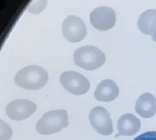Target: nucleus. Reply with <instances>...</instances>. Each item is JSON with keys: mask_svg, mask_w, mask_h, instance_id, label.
I'll use <instances>...</instances> for the list:
<instances>
[{"mask_svg": "<svg viewBox=\"0 0 156 140\" xmlns=\"http://www.w3.org/2000/svg\"><path fill=\"white\" fill-rule=\"evenodd\" d=\"M48 73L37 65H30L21 69L15 76V84L26 90H38L48 82Z\"/></svg>", "mask_w": 156, "mask_h": 140, "instance_id": "nucleus-1", "label": "nucleus"}, {"mask_svg": "<svg viewBox=\"0 0 156 140\" xmlns=\"http://www.w3.org/2000/svg\"><path fill=\"white\" fill-rule=\"evenodd\" d=\"M74 63L87 71H93L101 67L106 61L104 52L95 46L78 48L73 53Z\"/></svg>", "mask_w": 156, "mask_h": 140, "instance_id": "nucleus-2", "label": "nucleus"}, {"mask_svg": "<svg viewBox=\"0 0 156 140\" xmlns=\"http://www.w3.org/2000/svg\"><path fill=\"white\" fill-rule=\"evenodd\" d=\"M68 125L66 110H53L42 115L36 125V130L41 135H51L60 132Z\"/></svg>", "mask_w": 156, "mask_h": 140, "instance_id": "nucleus-3", "label": "nucleus"}, {"mask_svg": "<svg viewBox=\"0 0 156 140\" xmlns=\"http://www.w3.org/2000/svg\"><path fill=\"white\" fill-rule=\"evenodd\" d=\"M61 84L69 93L74 95H83L90 88V83L87 77L76 72H64L60 78Z\"/></svg>", "mask_w": 156, "mask_h": 140, "instance_id": "nucleus-4", "label": "nucleus"}, {"mask_svg": "<svg viewBox=\"0 0 156 140\" xmlns=\"http://www.w3.org/2000/svg\"><path fill=\"white\" fill-rule=\"evenodd\" d=\"M62 31L64 38L72 43L83 40L87 35V27L85 22L78 17L69 16L62 23Z\"/></svg>", "mask_w": 156, "mask_h": 140, "instance_id": "nucleus-5", "label": "nucleus"}, {"mask_svg": "<svg viewBox=\"0 0 156 140\" xmlns=\"http://www.w3.org/2000/svg\"><path fill=\"white\" fill-rule=\"evenodd\" d=\"M89 121L94 129L103 135H109L113 132V125L109 113L102 106L94 107L89 114Z\"/></svg>", "mask_w": 156, "mask_h": 140, "instance_id": "nucleus-6", "label": "nucleus"}, {"mask_svg": "<svg viewBox=\"0 0 156 140\" xmlns=\"http://www.w3.org/2000/svg\"><path fill=\"white\" fill-rule=\"evenodd\" d=\"M90 22L98 30H108L116 23V12L108 7L97 8L90 14Z\"/></svg>", "mask_w": 156, "mask_h": 140, "instance_id": "nucleus-7", "label": "nucleus"}, {"mask_svg": "<svg viewBox=\"0 0 156 140\" xmlns=\"http://www.w3.org/2000/svg\"><path fill=\"white\" fill-rule=\"evenodd\" d=\"M36 104L29 100H15L10 102L6 108L7 114L12 120L20 121L30 117L36 111Z\"/></svg>", "mask_w": 156, "mask_h": 140, "instance_id": "nucleus-8", "label": "nucleus"}, {"mask_svg": "<svg viewBox=\"0 0 156 140\" xmlns=\"http://www.w3.org/2000/svg\"><path fill=\"white\" fill-rule=\"evenodd\" d=\"M140 120L131 114H125L120 116L118 121V134L116 137L121 135H132L139 132L140 128Z\"/></svg>", "mask_w": 156, "mask_h": 140, "instance_id": "nucleus-9", "label": "nucleus"}, {"mask_svg": "<svg viewBox=\"0 0 156 140\" xmlns=\"http://www.w3.org/2000/svg\"><path fill=\"white\" fill-rule=\"evenodd\" d=\"M119 94L118 85L111 80L102 81L95 91V98L100 102H111L115 100Z\"/></svg>", "mask_w": 156, "mask_h": 140, "instance_id": "nucleus-10", "label": "nucleus"}, {"mask_svg": "<svg viewBox=\"0 0 156 140\" xmlns=\"http://www.w3.org/2000/svg\"><path fill=\"white\" fill-rule=\"evenodd\" d=\"M136 112L143 118H151L156 114V99L150 94H142L137 100L135 105Z\"/></svg>", "mask_w": 156, "mask_h": 140, "instance_id": "nucleus-11", "label": "nucleus"}, {"mask_svg": "<svg viewBox=\"0 0 156 140\" xmlns=\"http://www.w3.org/2000/svg\"><path fill=\"white\" fill-rule=\"evenodd\" d=\"M155 18H156V9H149L144 11L140 16L138 20L139 29L142 33L146 35H150V25Z\"/></svg>", "mask_w": 156, "mask_h": 140, "instance_id": "nucleus-12", "label": "nucleus"}, {"mask_svg": "<svg viewBox=\"0 0 156 140\" xmlns=\"http://www.w3.org/2000/svg\"><path fill=\"white\" fill-rule=\"evenodd\" d=\"M46 5L47 0H33L28 10L32 14H39L46 8Z\"/></svg>", "mask_w": 156, "mask_h": 140, "instance_id": "nucleus-13", "label": "nucleus"}, {"mask_svg": "<svg viewBox=\"0 0 156 140\" xmlns=\"http://www.w3.org/2000/svg\"><path fill=\"white\" fill-rule=\"evenodd\" d=\"M12 136L11 127L0 119V140H9Z\"/></svg>", "mask_w": 156, "mask_h": 140, "instance_id": "nucleus-14", "label": "nucleus"}, {"mask_svg": "<svg viewBox=\"0 0 156 140\" xmlns=\"http://www.w3.org/2000/svg\"><path fill=\"white\" fill-rule=\"evenodd\" d=\"M134 140H156V131L145 132L135 137Z\"/></svg>", "mask_w": 156, "mask_h": 140, "instance_id": "nucleus-15", "label": "nucleus"}, {"mask_svg": "<svg viewBox=\"0 0 156 140\" xmlns=\"http://www.w3.org/2000/svg\"><path fill=\"white\" fill-rule=\"evenodd\" d=\"M150 35L151 36L152 39L156 42V18L151 21L150 25Z\"/></svg>", "mask_w": 156, "mask_h": 140, "instance_id": "nucleus-16", "label": "nucleus"}]
</instances>
